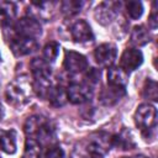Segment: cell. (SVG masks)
<instances>
[{
  "label": "cell",
  "mask_w": 158,
  "mask_h": 158,
  "mask_svg": "<svg viewBox=\"0 0 158 158\" xmlns=\"http://www.w3.org/2000/svg\"><path fill=\"white\" fill-rule=\"evenodd\" d=\"M32 91V83H30L27 77H19L7 84L5 89V96L10 105L15 107H22L31 101Z\"/></svg>",
  "instance_id": "6da1fadb"
},
{
  "label": "cell",
  "mask_w": 158,
  "mask_h": 158,
  "mask_svg": "<svg viewBox=\"0 0 158 158\" xmlns=\"http://www.w3.org/2000/svg\"><path fill=\"white\" fill-rule=\"evenodd\" d=\"M7 32H10V36H21V37H30V38H37L42 33L41 25L37 20L32 17H23L17 20L16 22H12L7 27H5ZM9 36V37H10Z\"/></svg>",
  "instance_id": "7a4b0ae2"
},
{
  "label": "cell",
  "mask_w": 158,
  "mask_h": 158,
  "mask_svg": "<svg viewBox=\"0 0 158 158\" xmlns=\"http://www.w3.org/2000/svg\"><path fill=\"white\" fill-rule=\"evenodd\" d=\"M133 120L136 126L141 130L142 133L151 131L156 126V121H157V110L156 107L147 102V104H142L139 105L133 115Z\"/></svg>",
  "instance_id": "3957f363"
},
{
  "label": "cell",
  "mask_w": 158,
  "mask_h": 158,
  "mask_svg": "<svg viewBox=\"0 0 158 158\" xmlns=\"http://www.w3.org/2000/svg\"><path fill=\"white\" fill-rule=\"evenodd\" d=\"M118 9L120 2L117 1H102L96 6L94 11V17L98 23L107 26L112 23L118 16Z\"/></svg>",
  "instance_id": "277c9868"
},
{
  "label": "cell",
  "mask_w": 158,
  "mask_h": 158,
  "mask_svg": "<svg viewBox=\"0 0 158 158\" xmlns=\"http://www.w3.org/2000/svg\"><path fill=\"white\" fill-rule=\"evenodd\" d=\"M94 94V89L91 85L85 81H73L67 88V96L72 104H84L88 102Z\"/></svg>",
  "instance_id": "5b68a950"
},
{
  "label": "cell",
  "mask_w": 158,
  "mask_h": 158,
  "mask_svg": "<svg viewBox=\"0 0 158 158\" xmlns=\"http://www.w3.org/2000/svg\"><path fill=\"white\" fill-rule=\"evenodd\" d=\"M9 44H10L12 53L17 57L28 56L36 52L38 48L37 40L30 38V37H21V36H10Z\"/></svg>",
  "instance_id": "8992f818"
},
{
  "label": "cell",
  "mask_w": 158,
  "mask_h": 158,
  "mask_svg": "<svg viewBox=\"0 0 158 158\" xmlns=\"http://www.w3.org/2000/svg\"><path fill=\"white\" fill-rule=\"evenodd\" d=\"M56 7H57L56 1H32L30 2L27 12L30 17L37 20L38 22L40 20L48 21L53 17Z\"/></svg>",
  "instance_id": "52a82bcc"
},
{
  "label": "cell",
  "mask_w": 158,
  "mask_h": 158,
  "mask_svg": "<svg viewBox=\"0 0 158 158\" xmlns=\"http://www.w3.org/2000/svg\"><path fill=\"white\" fill-rule=\"evenodd\" d=\"M63 67L70 74H79L88 69L89 63L83 54L74 51H67L64 54Z\"/></svg>",
  "instance_id": "ba28073f"
},
{
  "label": "cell",
  "mask_w": 158,
  "mask_h": 158,
  "mask_svg": "<svg viewBox=\"0 0 158 158\" xmlns=\"http://www.w3.org/2000/svg\"><path fill=\"white\" fill-rule=\"evenodd\" d=\"M143 62V54L135 47H128L123 51L120 58V68L127 74L136 70Z\"/></svg>",
  "instance_id": "9c48e42d"
},
{
  "label": "cell",
  "mask_w": 158,
  "mask_h": 158,
  "mask_svg": "<svg viewBox=\"0 0 158 158\" xmlns=\"http://www.w3.org/2000/svg\"><path fill=\"white\" fill-rule=\"evenodd\" d=\"M117 57V49L116 46L112 43H102L98 46L94 51V58L96 63L101 67H107L110 68Z\"/></svg>",
  "instance_id": "30bf717a"
},
{
  "label": "cell",
  "mask_w": 158,
  "mask_h": 158,
  "mask_svg": "<svg viewBox=\"0 0 158 158\" xmlns=\"http://www.w3.org/2000/svg\"><path fill=\"white\" fill-rule=\"evenodd\" d=\"M72 40L77 43H89L94 41V33L85 20H78L70 26Z\"/></svg>",
  "instance_id": "8fae6325"
},
{
  "label": "cell",
  "mask_w": 158,
  "mask_h": 158,
  "mask_svg": "<svg viewBox=\"0 0 158 158\" xmlns=\"http://www.w3.org/2000/svg\"><path fill=\"white\" fill-rule=\"evenodd\" d=\"M110 147H111V136L100 132L90 137L86 144V151L89 154L102 156L110 149Z\"/></svg>",
  "instance_id": "7c38bea8"
},
{
  "label": "cell",
  "mask_w": 158,
  "mask_h": 158,
  "mask_svg": "<svg viewBox=\"0 0 158 158\" xmlns=\"http://www.w3.org/2000/svg\"><path fill=\"white\" fill-rule=\"evenodd\" d=\"M126 94L125 88L121 86H114V85H106L101 89L99 94V101L105 106H112L117 104Z\"/></svg>",
  "instance_id": "4fadbf2b"
},
{
  "label": "cell",
  "mask_w": 158,
  "mask_h": 158,
  "mask_svg": "<svg viewBox=\"0 0 158 158\" xmlns=\"http://www.w3.org/2000/svg\"><path fill=\"white\" fill-rule=\"evenodd\" d=\"M111 146L112 147H116L117 149L127 151V149L135 148L136 143H135V139H133L132 133L128 130L123 128L120 133H117L115 136H111Z\"/></svg>",
  "instance_id": "5bb4252c"
},
{
  "label": "cell",
  "mask_w": 158,
  "mask_h": 158,
  "mask_svg": "<svg viewBox=\"0 0 158 158\" xmlns=\"http://www.w3.org/2000/svg\"><path fill=\"white\" fill-rule=\"evenodd\" d=\"M16 148V132L14 130H0V151L6 154H14Z\"/></svg>",
  "instance_id": "9a60e30c"
},
{
  "label": "cell",
  "mask_w": 158,
  "mask_h": 158,
  "mask_svg": "<svg viewBox=\"0 0 158 158\" xmlns=\"http://www.w3.org/2000/svg\"><path fill=\"white\" fill-rule=\"evenodd\" d=\"M30 65H31V72H32L33 79H49V78H52L51 65L43 58L32 59Z\"/></svg>",
  "instance_id": "2e32d148"
},
{
  "label": "cell",
  "mask_w": 158,
  "mask_h": 158,
  "mask_svg": "<svg viewBox=\"0 0 158 158\" xmlns=\"http://www.w3.org/2000/svg\"><path fill=\"white\" fill-rule=\"evenodd\" d=\"M16 16V5L11 1H0V25L7 27Z\"/></svg>",
  "instance_id": "e0dca14e"
},
{
  "label": "cell",
  "mask_w": 158,
  "mask_h": 158,
  "mask_svg": "<svg viewBox=\"0 0 158 158\" xmlns=\"http://www.w3.org/2000/svg\"><path fill=\"white\" fill-rule=\"evenodd\" d=\"M106 77H107V84L114 85V86L125 88V85L128 80V74L126 72H123L120 67H110Z\"/></svg>",
  "instance_id": "ac0fdd59"
},
{
  "label": "cell",
  "mask_w": 158,
  "mask_h": 158,
  "mask_svg": "<svg viewBox=\"0 0 158 158\" xmlns=\"http://www.w3.org/2000/svg\"><path fill=\"white\" fill-rule=\"evenodd\" d=\"M47 99H48V101L51 102L52 106L60 107V106H63L68 101L67 89H64L62 85H53L52 89L48 93Z\"/></svg>",
  "instance_id": "d6986e66"
},
{
  "label": "cell",
  "mask_w": 158,
  "mask_h": 158,
  "mask_svg": "<svg viewBox=\"0 0 158 158\" xmlns=\"http://www.w3.org/2000/svg\"><path fill=\"white\" fill-rule=\"evenodd\" d=\"M151 37H149V32L148 30L143 26V25H138V26H135L132 28V32H131V44L133 46H137V47H141V46H144L149 42Z\"/></svg>",
  "instance_id": "ffe728a7"
},
{
  "label": "cell",
  "mask_w": 158,
  "mask_h": 158,
  "mask_svg": "<svg viewBox=\"0 0 158 158\" xmlns=\"http://www.w3.org/2000/svg\"><path fill=\"white\" fill-rule=\"evenodd\" d=\"M48 118L42 116V115H33V116H30L25 125H23V130L26 132V135H28L30 137H35V135L38 132V130L42 127V125L47 121Z\"/></svg>",
  "instance_id": "44dd1931"
},
{
  "label": "cell",
  "mask_w": 158,
  "mask_h": 158,
  "mask_svg": "<svg viewBox=\"0 0 158 158\" xmlns=\"http://www.w3.org/2000/svg\"><path fill=\"white\" fill-rule=\"evenodd\" d=\"M41 152H42V146L35 138L28 137L25 142L23 158H40Z\"/></svg>",
  "instance_id": "7402d4cb"
},
{
  "label": "cell",
  "mask_w": 158,
  "mask_h": 158,
  "mask_svg": "<svg viewBox=\"0 0 158 158\" xmlns=\"http://www.w3.org/2000/svg\"><path fill=\"white\" fill-rule=\"evenodd\" d=\"M83 5H84V1H81V0H65L60 4V7H62V12L65 16L70 17V16H74L78 12H80Z\"/></svg>",
  "instance_id": "603a6c76"
},
{
  "label": "cell",
  "mask_w": 158,
  "mask_h": 158,
  "mask_svg": "<svg viewBox=\"0 0 158 158\" xmlns=\"http://www.w3.org/2000/svg\"><path fill=\"white\" fill-rule=\"evenodd\" d=\"M142 96L147 100L157 101L158 99V89H157V83L153 79H147L143 89H142Z\"/></svg>",
  "instance_id": "cb8c5ba5"
},
{
  "label": "cell",
  "mask_w": 158,
  "mask_h": 158,
  "mask_svg": "<svg viewBox=\"0 0 158 158\" xmlns=\"http://www.w3.org/2000/svg\"><path fill=\"white\" fill-rule=\"evenodd\" d=\"M58 53H59V44L54 41L48 42L43 48V57L47 63H53L57 59Z\"/></svg>",
  "instance_id": "d4e9b609"
},
{
  "label": "cell",
  "mask_w": 158,
  "mask_h": 158,
  "mask_svg": "<svg viewBox=\"0 0 158 158\" xmlns=\"http://www.w3.org/2000/svg\"><path fill=\"white\" fill-rule=\"evenodd\" d=\"M114 23V28H112V33L116 38H122L126 36L127 30H128V23L126 21V19L123 16H117L116 20L112 22Z\"/></svg>",
  "instance_id": "484cf974"
},
{
  "label": "cell",
  "mask_w": 158,
  "mask_h": 158,
  "mask_svg": "<svg viewBox=\"0 0 158 158\" xmlns=\"http://www.w3.org/2000/svg\"><path fill=\"white\" fill-rule=\"evenodd\" d=\"M126 12L132 20H137L143 14V5L141 1H128L126 2Z\"/></svg>",
  "instance_id": "4316f807"
},
{
  "label": "cell",
  "mask_w": 158,
  "mask_h": 158,
  "mask_svg": "<svg viewBox=\"0 0 158 158\" xmlns=\"http://www.w3.org/2000/svg\"><path fill=\"white\" fill-rule=\"evenodd\" d=\"M43 158H65V153H64L63 148H60L59 146L52 144V146L47 147Z\"/></svg>",
  "instance_id": "83f0119b"
},
{
  "label": "cell",
  "mask_w": 158,
  "mask_h": 158,
  "mask_svg": "<svg viewBox=\"0 0 158 158\" xmlns=\"http://www.w3.org/2000/svg\"><path fill=\"white\" fill-rule=\"evenodd\" d=\"M99 80H100V70L94 69V68L86 69V75H85V83L86 84L94 86Z\"/></svg>",
  "instance_id": "f1b7e54d"
},
{
  "label": "cell",
  "mask_w": 158,
  "mask_h": 158,
  "mask_svg": "<svg viewBox=\"0 0 158 158\" xmlns=\"http://www.w3.org/2000/svg\"><path fill=\"white\" fill-rule=\"evenodd\" d=\"M148 23H149V26L152 27V30H156V28H157V12H156V10L151 14L149 20H148Z\"/></svg>",
  "instance_id": "f546056e"
},
{
  "label": "cell",
  "mask_w": 158,
  "mask_h": 158,
  "mask_svg": "<svg viewBox=\"0 0 158 158\" xmlns=\"http://www.w3.org/2000/svg\"><path fill=\"white\" fill-rule=\"evenodd\" d=\"M84 158H102V156H98V154H89V153H88V156H85Z\"/></svg>",
  "instance_id": "4dcf8cb0"
},
{
  "label": "cell",
  "mask_w": 158,
  "mask_h": 158,
  "mask_svg": "<svg viewBox=\"0 0 158 158\" xmlns=\"http://www.w3.org/2000/svg\"><path fill=\"white\" fill-rule=\"evenodd\" d=\"M2 116H4V109H2V106L0 104V121L2 120Z\"/></svg>",
  "instance_id": "1f68e13d"
},
{
  "label": "cell",
  "mask_w": 158,
  "mask_h": 158,
  "mask_svg": "<svg viewBox=\"0 0 158 158\" xmlns=\"http://www.w3.org/2000/svg\"><path fill=\"white\" fill-rule=\"evenodd\" d=\"M120 158H132V157H120ZM136 158H138V157H136Z\"/></svg>",
  "instance_id": "d6a6232c"
},
{
  "label": "cell",
  "mask_w": 158,
  "mask_h": 158,
  "mask_svg": "<svg viewBox=\"0 0 158 158\" xmlns=\"http://www.w3.org/2000/svg\"><path fill=\"white\" fill-rule=\"evenodd\" d=\"M0 59H1V57H0Z\"/></svg>",
  "instance_id": "836d02e7"
}]
</instances>
